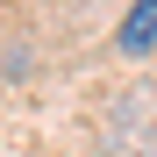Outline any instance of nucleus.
Returning a JSON list of instances; mask_svg holds the SVG:
<instances>
[{
    "label": "nucleus",
    "mask_w": 157,
    "mask_h": 157,
    "mask_svg": "<svg viewBox=\"0 0 157 157\" xmlns=\"http://www.w3.org/2000/svg\"><path fill=\"white\" fill-rule=\"evenodd\" d=\"M114 50L121 57H150L157 50V0H128V14L114 29Z\"/></svg>",
    "instance_id": "f257e3e1"
}]
</instances>
